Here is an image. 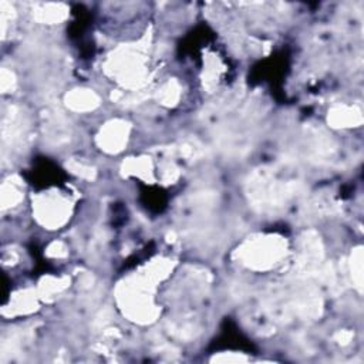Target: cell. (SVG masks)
Here are the masks:
<instances>
[{
  "instance_id": "1",
  "label": "cell",
  "mask_w": 364,
  "mask_h": 364,
  "mask_svg": "<svg viewBox=\"0 0 364 364\" xmlns=\"http://www.w3.org/2000/svg\"><path fill=\"white\" fill-rule=\"evenodd\" d=\"M269 239L254 242L251 246L245 249L243 254L246 256V260H249L247 262L249 265L256 267H265L272 263L271 260H275L276 258L280 256L282 249L278 245L272 243V241Z\"/></svg>"
},
{
  "instance_id": "2",
  "label": "cell",
  "mask_w": 364,
  "mask_h": 364,
  "mask_svg": "<svg viewBox=\"0 0 364 364\" xmlns=\"http://www.w3.org/2000/svg\"><path fill=\"white\" fill-rule=\"evenodd\" d=\"M108 125L110 127L104 130V136L101 137V144L104 143V145L107 147L106 149L111 152L119 151L127 141V134H128L127 125L125 123H120V121L111 123Z\"/></svg>"
},
{
  "instance_id": "3",
  "label": "cell",
  "mask_w": 364,
  "mask_h": 364,
  "mask_svg": "<svg viewBox=\"0 0 364 364\" xmlns=\"http://www.w3.org/2000/svg\"><path fill=\"white\" fill-rule=\"evenodd\" d=\"M67 101L71 108L74 110H93L94 106H97L99 99L97 95L88 90H79L77 93H73L70 97H67Z\"/></svg>"
}]
</instances>
